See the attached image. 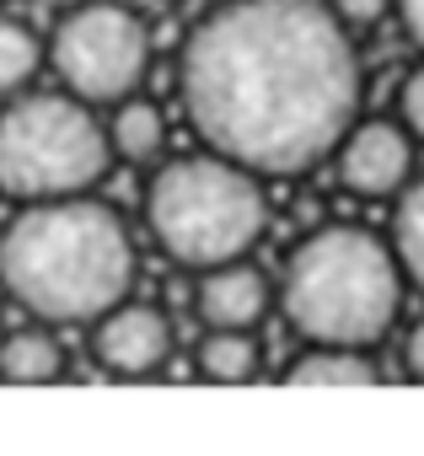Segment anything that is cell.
Here are the masks:
<instances>
[{"label": "cell", "instance_id": "277c9868", "mask_svg": "<svg viewBox=\"0 0 424 456\" xmlns=\"http://www.w3.org/2000/svg\"><path fill=\"white\" fill-rule=\"evenodd\" d=\"M145 225L156 248L183 269H216L248 258L269 232V199L258 172L204 151L167 161L145 188Z\"/></svg>", "mask_w": 424, "mask_h": 456}, {"label": "cell", "instance_id": "52a82bcc", "mask_svg": "<svg viewBox=\"0 0 424 456\" xmlns=\"http://www.w3.org/2000/svg\"><path fill=\"white\" fill-rule=\"evenodd\" d=\"M333 156H338V183L349 193L392 199L413 177V129L392 118H365V124H349Z\"/></svg>", "mask_w": 424, "mask_h": 456}, {"label": "cell", "instance_id": "2e32d148", "mask_svg": "<svg viewBox=\"0 0 424 456\" xmlns=\"http://www.w3.org/2000/svg\"><path fill=\"white\" fill-rule=\"evenodd\" d=\"M328 6L338 12V22L355 33V28H376L392 6H397V0H328Z\"/></svg>", "mask_w": 424, "mask_h": 456}, {"label": "cell", "instance_id": "4fadbf2b", "mask_svg": "<svg viewBox=\"0 0 424 456\" xmlns=\"http://www.w3.org/2000/svg\"><path fill=\"white\" fill-rule=\"evenodd\" d=\"M108 140H113V156L118 161H156L161 145H167V118L156 102L145 97H124L113 102V118H108Z\"/></svg>", "mask_w": 424, "mask_h": 456}, {"label": "cell", "instance_id": "6da1fadb", "mask_svg": "<svg viewBox=\"0 0 424 456\" xmlns=\"http://www.w3.org/2000/svg\"><path fill=\"white\" fill-rule=\"evenodd\" d=\"M193 134L258 177H301L355 124L360 54L328 0H232L183 44Z\"/></svg>", "mask_w": 424, "mask_h": 456}, {"label": "cell", "instance_id": "9c48e42d", "mask_svg": "<svg viewBox=\"0 0 424 456\" xmlns=\"http://www.w3.org/2000/svg\"><path fill=\"white\" fill-rule=\"evenodd\" d=\"M193 317L204 328H258L264 312L274 306V285L253 269V264H216V269H199L193 290Z\"/></svg>", "mask_w": 424, "mask_h": 456}, {"label": "cell", "instance_id": "3957f363", "mask_svg": "<svg viewBox=\"0 0 424 456\" xmlns=\"http://www.w3.org/2000/svg\"><path fill=\"white\" fill-rule=\"evenodd\" d=\"M403 264L365 225H322L312 232L280 280L285 322L306 344L371 349L403 312Z\"/></svg>", "mask_w": 424, "mask_h": 456}, {"label": "cell", "instance_id": "7a4b0ae2", "mask_svg": "<svg viewBox=\"0 0 424 456\" xmlns=\"http://www.w3.org/2000/svg\"><path fill=\"white\" fill-rule=\"evenodd\" d=\"M129 285L135 237L92 193L22 204V215L0 232V290L38 322H97L129 301Z\"/></svg>", "mask_w": 424, "mask_h": 456}, {"label": "cell", "instance_id": "e0dca14e", "mask_svg": "<svg viewBox=\"0 0 424 456\" xmlns=\"http://www.w3.org/2000/svg\"><path fill=\"white\" fill-rule=\"evenodd\" d=\"M397 113H403V124L424 140V65L408 70V81H403V92H397Z\"/></svg>", "mask_w": 424, "mask_h": 456}, {"label": "cell", "instance_id": "ba28073f", "mask_svg": "<svg viewBox=\"0 0 424 456\" xmlns=\"http://www.w3.org/2000/svg\"><path fill=\"white\" fill-rule=\"evenodd\" d=\"M92 354L108 376H156L172 354V322L161 306L145 301H118L92 322Z\"/></svg>", "mask_w": 424, "mask_h": 456}, {"label": "cell", "instance_id": "30bf717a", "mask_svg": "<svg viewBox=\"0 0 424 456\" xmlns=\"http://www.w3.org/2000/svg\"><path fill=\"white\" fill-rule=\"evenodd\" d=\"M65 376V344L54 338V322L17 328L0 338V381L12 387H49Z\"/></svg>", "mask_w": 424, "mask_h": 456}, {"label": "cell", "instance_id": "7c38bea8", "mask_svg": "<svg viewBox=\"0 0 424 456\" xmlns=\"http://www.w3.org/2000/svg\"><path fill=\"white\" fill-rule=\"evenodd\" d=\"M285 381H290V387H371V381H381V370L365 360V349H349V344H312L306 354L290 360Z\"/></svg>", "mask_w": 424, "mask_h": 456}, {"label": "cell", "instance_id": "8fae6325", "mask_svg": "<svg viewBox=\"0 0 424 456\" xmlns=\"http://www.w3.org/2000/svg\"><path fill=\"white\" fill-rule=\"evenodd\" d=\"M193 360H199V376H204V381L242 387V381H253V376H258L264 349H258L253 328H204V338H199Z\"/></svg>", "mask_w": 424, "mask_h": 456}, {"label": "cell", "instance_id": "8992f818", "mask_svg": "<svg viewBox=\"0 0 424 456\" xmlns=\"http://www.w3.org/2000/svg\"><path fill=\"white\" fill-rule=\"evenodd\" d=\"M49 65L65 92L86 97L92 108H113L140 92L151 70V33L118 0H86L54 28Z\"/></svg>", "mask_w": 424, "mask_h": 456}, {"label": "cell", "instance_id": "5bb4252c", "mask_svg": "<svg viewBox=\"0 0 424 456\" xmlns=\"http://www.w3.org/2000/svg\"><path fill=\"white\" fill-rule=\"evenodd\" d=\"M392 248H397V264L408 274V285L424 296V177L403 188L397 199V220H392Z\"/></svg>", "mask_w": 424, "mask_h": 456}, {"label": "cell", "instance_id": "ac0fdd59", "mask_svg": "<svg viewBox=\"0 0 424 456\" xmlns=\"http://www.w3.org/2000/svg\"><path fill=\"white\" fill-rule=\"evenodd\" d=\"M403 365H408V376L413 381H424V317L408 328V338H403Z\"/></svg>", "mask_w": 424, "mask_h": 456}, {"label": "cell", "instance_id": "9a60e30c", "mask_svg": "<svg viewBox=\"0 0 424 456\" xmlns=\"http://www.w3.org/2000/svg\"><path fill=\"white\" fill-rule=\"evenodd\" d=\"M38 65H44L38 33H33L28 22H17V17H0V97L22 92V86L38 76Z\"/></svg>", "mask_w": 424, "mask_h": 456}, {"label": "cell", "instance_id": "5b68a950", "mask_svg": "<svg viewBox=\"0 0 424 456\" xmlns=\"http://www.w3.org/2000/svg\"><path fill=\"white\" fill-rule=\"evenodd\" d=\"M108 167V124L76 92H33L0 113V193L17 204L92 193Z\"/></svg>", "mask_w": 424, "mask_h": 456}, {"label": "cell", "instance_id": "d6986e66", "mask_svg": "<svg viewBox=\"0 0 424 456\" xmlns=\"http://www.w3.org/2000/svg\"><path fill=\"white\" fill-rule=\"evenodd\" d=\"M397 17H403V33L424 49V0H397Z\"/></svg>", "mask_w": 424, "mask_h": 456}]
</instances>
